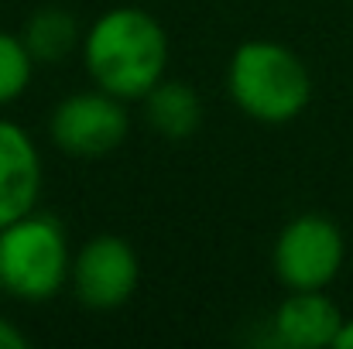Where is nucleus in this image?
I'll use <instances>...</instances> for the list:
<instances>
[{
    "mask_svg": "<svg viewBox=\"0 0 353 349\" xmlns=\"http://www.w3.org/2000/svg\"><path fill=\"white\" fill-rule=\"evenodd\" d=\"M41 195V154L31 134L0 116V226L21 220Z\"/></svg>",
    "mask_w": 353,
    "mask_h": 349,
    "instance_id": "obj_7",
    "label": "nucleus"
},
{
    "mask_svg": "<svg viewBox=\"0 0 353 349\" xmlns=\"http://www.w3.org/2000/svg\"><path fill=\"white\" fill-rule=\"evenodd\" d=\"M0 291H3V288H0Z\"/></svg>",
    "mask_w": 353,
    "mask_h": 349,
    "instance_id": "obj_14",
    "label": "nucleus"
},
{
    "mask_svg": "<svg viewBox=\"0 0 353 349\" xmlns=\"http://www.w3.org/2000/svg\"><path fill=\"white\" fill-rule=\"evenodd\" d=\"M336 349H353V319H343V326H340V336H336Z\"/></svg>",
    "mask_w": 353,
    "mask_h": 349,
    "instance_id": "obj_13",
    "label": "nucleus"
},
{
    "mask_svg": "<svg viewBox=\"0 0 353 349\" xmlns=\"http://www.w3.org/2000/svg\"><path fill=\"white\" fill-rule=\"evenodd\" d=\"M343 326V312L323 291H292L271 319L274 339L288 349L333 346Z\"/></svg>",
    "mask_w": 353,
    "mask_h": 349,
    "instance_id": "obj_8",
    "label": "nucleus"
},
{
    "mask_svg": "<svg viewBox=\"0 0 353 349\" xmlns=\"http://www.w3.org/2000/svg\"><path fill=\"white\" fill-rule=\"evenodd\" d=\"M168 59V31L141 7L103 10L83 38V62L93 86L114 93L123 103L144 100L165 79Z\"/></svg>",
    "mask_w": 353,
    "mask_h": 349,
    "instance_id": "obj_1",
    "label": "nucleus"
},
{
    "mask_svg": "<svg viewBox=\"0 0 353 349\" xmlns=\"http://www.w3.org/2000/svg\"><path fill=\"white\" fill-rule=\"evenodd\" d=\"M69 284L79 305L93 312H114L134 298L141 284V257L123 236L100 233L76 250Z\"/></svg>",
    "mask_w": 353,
    "mask_h": 349,
    "instance_id": "obj_6",
    "label": "nucleus"
},
{
    "mask_svg": "<svg viewBox=\"0 0 353 349\" xmlns=\"http://www.w3.org/2000/svg\"><path fill=\"white\" fill-rule=\"evenodd\" d=\"M34 76V55L21 41V34L0 31V110L21 100Z\"/></svg>",
    "mask_w": 353,
    "mask_h": 349,
    "instance_id": "obj_11",
    "label": "nucleus"
},
{
    "mask_svg": "<svg viewBox=\"0 0 353 349\" xmlns=\"http://www.w3.org/2000/svg\"><path fill=\"white\" fill-rule=\"evenodd\" d=\"M130 130V116L123 110V100H117L107 89H79L69 93L48 120V134L59 151L69 158H103L117 151Z\"/></svg>",
    "mask_w": 353,
    "mask_h": 349,
    "instance_id": "obj_5",
    "label": "nucleus"
},
{
    "mask_svg": "<svg viewBox=\"0 0 353 349\" xmlns=\"http://www.w3.org/2000/svg\"><path fill=\"white\" fill-rule=\"evenodd\" d=\"M0 349H28V336L7 315H0Z\"/></svg>",
    "mask_w": 353,
    "mask_h": 349,
    "instance_id": "obj_12",
    "label": "nucleus"
},
{
    "mask_svg": "<svg viewBox=\"0 0 353 349\" xmlns=\"http://www.w3.org/2000/svg\"><path fill=\"white\" fill-rule=\"evenodd\" d=\"M347 257L343 230L323 213H302L288 220L271 250L274 277L288 291H326Z\"/></svg>",
    "mask_w": 353,
    "mask_h": 349,
    "instance_id": "obj_4",
    "label": "nucleus"
},
{
    "mask_svg": "<svg viewBox=\"0 0 353 349\" xmlns=\"http://www.w3.org/2000/svg\"><path fill=\"white\" fill-rule=\"evenodd\" d=\"M144 114H148V123L158 137L185 140L203 123V100L192 86L175 83V79H161L144 96Z\"/></svg>",
    "mask_w": 353,
    "mask_h": 349,
    "instance_id": "obj_9",
    "label": "nucleus"
},
{
    "mask_svg": "<svg viewBox=\"0 0 353 349\" xmlns=\"http://www.w3.org/2000/svg\"><path fill=\"white\" fill-rule=\"evenodd\" d=\"M227 86L236 110L257 123H288L305 114L312 100L309 65L295 48L271 38H250L236 45L227 69Z\"/></svg>",
    "mask_w": 353,
    "mask_h": 349,
    "instance_id": "obj_2",
    "label": "nucleus"
},
{
    "mask_svg": "<svg viewBox=\"0 0 353 349\" xmlns=\"http://www.w3.org/2000/svg\"><path fill=\"white\" fill-rule=\"evenodd\" d=\"M21 41L28 45L34 62H59L79 45V24L62 7H41L24 21Z\"/></svg>",
    "mask_w": 353,
    "mask_h": 349,
    "instance_id": "obj_10",
    "label": "nucleus"
},
{
    "mask_svg": "<svg viewBox=\"0 0 353 349\" xmlns=\"http://www.w3.org/2000/svg\"><path fill=\"white\" fill-rule=\"evenodd\" d=\"M69 240L55 216L31 209L0 226V288L10 298L41 305L69 284Z\"/></svg>",
    "mask_w": 353,
    "mask_h": 349,
    "instance_id": "obj_3",
    "label": "nucleus"
}]
</instances>
